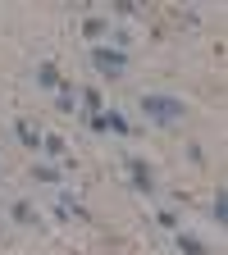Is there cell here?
<instances>
[{
	"mask_svg": "<svg viewBox=\"0 0 228 255\" xmlns=\"http://www.w3.org/2000/svg\"><path fill=\"white\" fill-rule=\"evenodd\" d=\"M142 114H146L151 123H160V128H169V123H183L187 105L178 101V96H160V91H146V96H142Z\"/></svg>",
	"mask_w": 228,
	"mask_h": 255,
	"instance_id": "6da1fadb",
	"label": "cell"
},
{
	"mask_svg": "<svg viewBox=\"0 0 228 255\" xmlns=\"http://www.w3.org/2000/svg\"><path fill=\"white\" fill-rule=\"evenodd\" d=\"M91 64H96L105 78H123V73H128V55L114 50V46H91Z\"/></svg>",
	"mask_w": 228,
	"mask_h": 255,
	"instance_id": "7a4b0ae2",
	"label": "cell"
},
{
	"mask_svg": "<svg viewBox=\"0 0 228 255\" xmlns=\"http://www.w3.org/2000/svg\"><path fill=\"white\" fill-rule=\"evenodd\" d=\"M128 178H133V191H142V196L155 191V173H151V164H142V159H128Z\"/></svg>",
	"mask_w": 228,
	"mask_h": 255,
	"instance_id": "3957f363",
	"label": "cell"
},
{
	"mask_svg": "<svg viewBox=\"0 0 228 255\" xmlns=\"http://www.w3.org/2000/svg\"><path fill=\"white\" fill-rule=\"evenodd\" d=\"M14 132H18V141H23L27 150H41V132H37V123H32V119H18Z\"/></svg>",
	"mask_w": 228,
	"mask_h": 255,
	"instance_id": "277c9868",
	"label": "cell"
},
{
	"mask_svg": "<svg viewBox=\"0 0 228 255\" xmlns=\"http://www.w3.org/2000/svg\"><path fill=\"white\" fill-rule=\"evenodd\" d=\"M101 128H110V132H119V137H128V132H133V123H128L119 110H101Z\"/></svg>",
	"mask_w": 228,
	"mask_h": 255,
	"instance_id": "5b68a950",
	"label": "cell"
},
{
	"mask_svg": "<svg viewBox=\"0 0 228 255\" xmlns=\"http://www.w3.org/2000/svg\"><path fill=\"white\" fill-rule=\"evenodd\" d=\"M9 214H14L18 228H32V223H37V210H32L27 201H14V205H9Z\"/></svg>",
	"mask_w": 228,
	"mask_h": 255,
	"instance_id": "8992f818",
	"label": "cell"
},
{
	"mask_svg": "<svg viewBox=\"0 0 228 255\" xmlns=\"http://www.w3.org/2000/svg\"><path fill=\"white\" fill-rule=\"evenodd\" d=\"M41 150H46V159H64V155H69L64 137H55V132H46V137H41Z\"/></svg>",
	"mask_w": 228,
	"mask_h": 255,
	"instance_id": "52a82bcc",
	"label": "cell"
},
{
	"mask_svg": "<svg viewBox=\"0 0 228 255\" xmlns=\"http://www.w3.org/2000/svg\"><path fill=\"white\" fill-rule=\"evenodd\" d=\"M178 251H183V255H210L206 242H201V237H192V233H178Z\"/></svg>",
	"mask_w": 228,
	"mask_h": 255,
	"instance_id": "ba28073f",
	"label": "cell"
},
{
	"mask_svg": "<svg viewBox=\"0 0 228 255\" xmlns=\"http://www.w3.org/2000/svg\"><path fill=\"white\" fill-rule=\"evenodd\" d=\"M55 101H59V110H64V114H73V105H78V91H73L69 82H59V87H55Z\"/></svg>",
	"mask_w": 228,
	"mask_h": 255,
	"instance_id": "9c48e42d",
	"label": "cell"
},
{
	"mask_svg": "<svg viewBox=\"0 0 228 255\" xmlns=\"http://www.w3.org/2000/svg\"><path fill=\"white\" fill-rule=\"evenodd\" d=\"M37 82H41V87H50V91H55V87H59V82H64V78H59V69H55V64H50V59H46V64H41V69H37Z\"/></svg>",
	"mask_w": 228,
	"mask_h": 255,
	"instance_id": "30bf717a",
	"label": "cell"
},
{
	"mask_svg": "<svg viewBox=\"0 0 228 255\" xmlns=\"http://www.w3.org/2000/svg\"><path fill=\"white\" fill-rule=\"evenodd\" d=\"M32 178L46 182V187H55V182H59V169H55V164H32Z\"/></svg>",
	"mask_w": 228,
	"mask_h": 255,
	"instance_id": "8fae6325",
	"label": "cell"
},
{
	"mask_svg": "<svg viewBox=\"0 0 228 255\" xmlns=\"http://www.w3.org/2000/svg\"><path fill=\"white\" fill-rule=\"evenodd\" d=\"M82 32H87L91 41H96V37H105V18H101V14H91V18L82 23Z\"/></svg>",
	"mask_w": 228,
	"mask_h": 255,
	"instance_id": "7c38bea8",
	"label": "cell"
},
{
	"mask_svg": "<svg viewBox=\"0 0 228 255\" xmlns=\"http://www.w3.org/2000/svg\"><path fill=\"white\" fill-rule=\"evenodd\" d=\"M210 214H215V223H224V219H228V201H224V191H215V205H210Z\"/></svg>",
	"mask_w": 228,
	"mask_h": 255,
	"instance_id": "4fadbf2b",
	"label": "cell"
},
{
	"mask_svg": "<svg viewBox=\"0 0 228 255\" xmlns=\"http://www.w3.org/2000/svg\"><path fill=\"white\" fill-rule=\"evenodd\" d=\"M82 101H87V110H91V114H101V110H105V105H101V91H96V87H87V91H82Z\"/></svg>",
	"mask_w": 228,
	"mask_h": 255,
	"instance_id": "5bb4252c",
	"label": "cell"
},
{
	"mask_svg": "<svg viewBox=\"0 0 228 255\" xmlns=\"http://www.w3.org/2000/svg\"><path fill=\"white\" fill-rule=\"evenodd\" d=\"M114 9H119L123 18H133V14H137V0H119V5H114Z\"/></svg>",
	"mask_w": 228,
	"mask_h": 255,
	"instance_id": "9a60e30c",
	"label": "cell"
},
{
	"mask_svg": "<svg viewBox=\"0 0 228 255\" xmlns=\"http://www.w3.org/2000/svg\"><path fill=\"white\" fill-rule=\"evenodd\" d=\"M155 223H160V228H178V219H174L169 210H160V214H155Z\"/></svg>",
	"mask_w": 228,
	"mask_h": 255,
	"instance_id": "2e32d148",
	"label": "cell"
}]
</instances>
